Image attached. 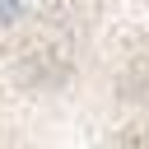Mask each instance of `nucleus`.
I'll return each mask as SVG.
<instances>
[{"label": "nucleus", "mask_w": 149, "mask_h": 149, "mask_svg": "<svg viewBox=\"0 0 149 149\" xmlns=\"http://www.w3.org/2000/svg\"><path fill=\"white\" fill-rule=\"evenodd\" d=\"M0 149H144V0H0Z\"/></svg>", "instance_id": "f257e3e1"}]
</instances>
